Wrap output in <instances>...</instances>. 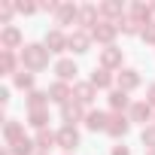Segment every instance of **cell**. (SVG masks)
I'll use <instances>...</instances> for the list:
<instances>
[{
  "label": "cell",
  "mask_w": 155,
  "mask_h": 155,
  "mask_svg": "<svg viewBox=\"0 0 155 155\" xmlns=\"http://www.w3.org/2000/svg\"><path fill=\"white\" fill-rule=\"evenodd\" d=\"M18 58H21V67H25L28 73H43V70L49 67L52 52H49L43 43H28V46L18 52Z\"/></svg>",
  "instance_id": "1"
},
{
  "label": "cell",
  "mask_w": 155,
  "mask_h": 155,
  "mask_svg": "<svg viewBox=\"0 0 155 155\" xmlns=\"http://www.w3.org/2000/svg\"><path fill=\"white\" fill-rule=\"evenodd\" d=\"M25 34L18 25H6V28H0V49L3 52H15V49H25Z\"/></svg>",
  "instance_id": "2"
},
{
  "label": "cell",
  "mask_w": 155,
  "mask_h": 155,
  "mask_svg": "<svg viewBox=\"0 0 155 155\" xmlns=\"http://www.w3.org/2000/svg\"><path fill=\"white\" fill-rule=\"evenodd\" d=\"M91 40H97V43H104V49L107 46H116V37H119V25L116 21H107V18H101L91 31Z\"/></svg>",
  "instance_id": "3"
},
{
  "label": "cell",
  "mask_w": 155,
  "mask_h": 155,
  "mask_svg": "<svg viewBox=\"0 0 155 155\" xmlns=\"http://www.w3.org/2000/svg\"><path fill=\"white\" fill-rule=\"evenodd\" d=\"M43 46H46L52 55L70 52V34H64L61 28H52V31H46V37H43Z\"/></svg>",
  "instance_id": "4"
},
{
  "label": "cell",
  "mask_w": 155,
  "mask_h": 155,
  "mask_svg": "<svg viewBox=\"0 0 155 155\" xmlns=\"http://www.w3.org/2000/svg\"><path fill=\"white\" fill-rule=\"evenodd\" d=\"M140 82H143V76H140V70H134V67H122V70L116 73V88H119V91H125V94L137 91V88H140Z\"/></svg>",
  "instance_id": "5"
},
{
  "label": "cell",
  "mask_w": 155,
  "mask_h": 155,
  "mask_svg": "<svg viewBox=\"0 0 155 155\" xmlns=\"http://www.w3.org/2000/svg\"><path fill=\"white\" fill-rule=\"evenodd\" d=\"M128 119H131V125H143V128H146V125L155 119V107L146 104V101H134L131 110H128Z\"/></svg>",
  "instance_id": "6"
},
{
  "label": "cell",
  "mask_w": 155,
  "mask_h": 155,
  "mask_svg": "<svg viewBox=\"0 0 155 155\" xmlns=\"http://www.w3.org/2000/svg\"><path fill=\"white\" fill-rule=\"evenodd\" d=\"M85 107L79 104V101H67L64 107H61V119H64V125H70V128H76L79 122H85Z\"/></svg>",
  "instance_id": "7"
},
{
  "label": "cell",
  "mask_w": 155,
  "mask_h": 155,
  "mask_svg": "<svg viewBox=\"0 0 155 155\" xmlns=\"http://www.w3.org/2000/svg\"><path fill=\"white\" fill-rule=\"evenodd\" d=\"M122 61H125V52H122L119 46H107V49H101L97 67H107V70H122Z\"/></svg>",
  "instance_id": "8"
},
{
  "label": "cell",
  "mask_w": 155,
  "mask_h": 155,
  "mask_svg": "<svg viewBox=\"0 0 155 155\" xmlns=\"http://www.w3.org/2000/svg\"><path fill=\"white\" fill-rule=\"evenodd\" d=\"M128 131H131V119H128V113H110V125H107V134H110L113 140H122Z\"/></svg>",
  "instance_id": "9"
},
{
  "label": "cell",
  "mask_w": 155,
  "mask_h": 155,
  "mask_svg": "<svg viewBox=\"0 0 155 155\" xmlns=\"http://www.w3.org/2000/svg\"><path fill=\"white\" fill-rule=\"evenodd\" d=\"M88 82H91L97 91H113V88H116V76H113V70H107V67H94L91 76H88Z\"/></svg>",
  "instance_id": "10"
},
{
  "label": "cell",
  "mask_w": 155,
  "mask_h": 155,
  "mask_svg": "<svg viewBox=\"0 0 155 155\" xmlns=\"http://www.w3.org/2000/svg\"><path fill=\"white\" fill-rule=\"evenodd\" d=\"M46 91H49V101H52V104H58V107H64L67 101H73V85H70V82L55 79V82H52Z\"/></svg>",
  "instance_id": "11"
},
{
  "label": "cell",
  "mask_w": 155,
  "mask_h": 155,
  "mask_svg": "<svg viewBox=\"0 0 155 155\" xmlns=\"http://www.w3.org/2000/svg\"><path fill=\"white\" fill-rule=\"evenodd\" d=\"M79 143H82V137H79L76 128H70V125L58 128V146H61L64 152H73V155H76V146H79Z\"/></svg>",
  "instance_id": "12"
},
{
  "label": "cell",
  "mask_w": 155,
  "mask_h": 155,
  "mask_svg": "<svg viewBox=\"0 0 155 155\" xmlns=\"http://www.w3.org/2000/svg\"><path fill=\"white\" fill-rule=\"evenodd\" d=\"M91 34L88 31H82V28H73V34H70V52L73 55H85L88 49H91Z\"/></svg>",
  "instance_id": "13"
},
{
  "label": "cell",
  "mask_w": 155,
  "mask_h": 155,
  "mask_svg": "<svg viewBox=\"0 0 155 155\" xmlns=\"http://www.w3.org/2000/svg\"><path fill=\"white\" fill-rule=\"evenodd\" d=\"M76 73H79V67H76L73 58H58L55 61V76H58L61 82H73L76 85Z\"/></svg>",
  "instance_id": "14"
},
{
  "label": "cell",
  "mask_w": 155,
  "mask_h": 155,
  "mask_svg": "<svg viewBox=\"0 0 155 155\" xmlns=\"http://www.w3.org/2000/svg\"><path fill=\"white\" fill-rule=\"evenodd\" d=\"M55 25L58 28H64V25H76V21H79V6H76V3H61L58 9H55Z\"/></svg>",
  "instance_id": "15"
},
{
  "label": "cell",
  "mask_w": 155,
  "mask_h": 155,
  "mask_svg": "<svg viewBox=\"0 0 155 155\" xmlns=\"http://www.w3.org/2000/svg\"><path fill=\"white\" fill-rule=\"evenodd\" d=\"M97 21H101V6L82 3V6H79V21H76V25H82V31H91Z\"/></svg>",
  "instance_id": "16"
},
{
  "label": "cell",
  "mask_w": 155,
  "mask_h": 155,
  "mask_svg": "<svg viewBox=\"0 0 155 155\" xmlns=\"http://www.w3.org/2000/svg\"><path fill=\"white\" fill-rule=\"evenodd\" d=\"M125 15H128V9H125V3H119V0H107V3H101V18L119 25Z\"/></svg>",
  "instance_id": "17"
},
{
  "label": "cell",
  "mask_w": 155,
  "mask_h": 155,
  "mask_svg": "<svg viewBox=\"0 0 155 155\" xmlns=\"http://www.w3.org/2000/svg\"><path fill=\"white\" fill-rule=\"evenodd\" d=\"M21 137H28V134H25V122H18V119H6V122H3V140H6V146L18 143Z\"/></svg>",
  "instance_id": "18"
},
{
  "label": "cell",
  "mask_w": 155,
  "mask_h": 155,
  "mask_svg": "<svg viewBox=\"0 0 155 155\" xmlns=\"http://www.w3.org/2000/svg\"><path fill=\"white\" fill-rule=\"evenodd\" d=\"M21 70V58L15 52H3L0 49V76H15Z\"/></svg>",
  "instance_id": "19"
},
{
  "label": "cell",
  "mask_w": 155,
  "mask_h": 155,
  "mask_svg": "<svg viewBox=\"0 0 155 155\" xmlns=\"http://www.w3.org/2000/svg\"><path fill=\"white\" fill-rule=\"evenodd\" d=\"M94 97H97V88H94L91 82H76V85H73V101H79L82 107H91Z\"/></svg>",
  "instance_id": "20"
},
{
  "label": "cell",
  "mask_w": 155,
  "mask_h": 155,
  "mask_svg": "<svg viewBox=\"0 0 155 155\" xmlns=\"http://www.w3.org/2000/svg\"><path fill=\"white\" fill-rule=\"evenodd\" d=\"M107 104H110V113H128L131 110V97L125 94V91H119V88H113L110 94H107Z\"/></svg>",
  "instance_id": "21"
},
{
  "label": "cell",
  "mask_w": 155,
  "mask_h": 155,
  "mask_svg": "<svg viewBox=\"0 0 155 155\" xmlns=\"http://www.w3.org/2000/svg\"><path fill=\"white\" fill-rule=\"evenodd\" d=\"M107 125H110V113H104V110H88V116H85V128L88 131H104L107 134Z\"/></svg>",
  "instance_id": "22"
},
{
  "label": "cell",
  "mask_w": 155,
  "mask_h": 155,
  "mask_svg": "<svg viewBox=\"0 0 155 155\" xmlns=\"http://www.w3.org/2000/svg\"><path fill=\"white\" fill-rule=\"evenodd\" d=\"M52 101H49V91H43V88H34V91H28L25 94V107L28 110H46Z\"/></svg>",
  "instance_id": "23"
},
{
  "label": "cell",
  "mask_w": 155,
  "mask_h": 155,
  "mask_svg": "<svg viewBox=\"0 0 155 155\" xmlns=\"http://www.w3.org/2000/svg\"><path fill=\"white\" fill-rule=\"evenodd\" d=\"M128 15H131L134 21H140L143 28H146L149 21H155V18H152V6H149V3H131V6H128Z\"/></svg>",
  "instance_id": "24"
},
{
  "label": "cell",
  "mask_w": 155,
  "mask_h": 155,
  "mask_svg": "<svg viewBox=\"0 0 155 155\" xmlns=\"http://www.w3.org/2000/svg\"><path fill=\"white\" fill-rule=\"evenodd\" d=\"M49 122H52V116H49V107H46V110H28V125H31V128H37V131H46V128H49Z\"/></svg>",
  "instance_id": "25"
},
{
  "label": "cell",
  "mask_w": 155,
  "mask_h": 155,
  "mask_svg": "<svg viewBox=\"0 0 155 155\" xmlns=\"http://www.w3.org/2000/svg\"><path fill=\"white\" fill-rule=\"evenodd\" d=\"M34 143H37V152H49L52 146H58V131H37V137H34Z\"/></svg>",
  "instance_id": "26"
},
{
  "label": "cell",
  "mask_w": 155,
  "mask_h": 155,
  "mask_svg": "<svg viewBox=\"0 0 155 155\" xmlns=\"http://www.w3.org/2000/svg\"><path fill=\"white\" fill-rule=\"evenodd\" d=\"M9 149V155H37V143L31 140V137H21L18 143H12V146H6Z\"/></svg>",
  "instance_id": "27"
},
{
  "label": "cell",
  "mask_w": 155,
  "mask_h": 155,
  "mask_svg": "<svg viewBox=\"0 0 155 155\" xmlns=\"http://www.w3.org/2000/svg\"><path fill=\"white\" fill-rule=\"evenodd\" d=\"M12 85H15L18 91H25V94H28V91H34V73H28V70L21 67V70L12 76Z\"/></svg>",
  "instance_id": "28"
},
{
  "label": "cell",
  "mask_w": 155,
  "mask_h": 155,
  "mask_svg": "<svg viewBox=\"0 0 155 155\" xmlns=\"http://www.w3.org/2000/svg\"><path fill=\"white\" fill-rule=\"evenodd\" d=\"M119 31H122V34H128V37H140V34H143V25H140V21H134L131 15H125V18L119 21Z\"/></svg>",
  "instance_id": "29"
},
{
  "label": "cell",
  "mask_w": 155,
  "mask_h": 155,
  "mask_svg": "<svg viewBox=\"0 0 155 155\" xmlns=\"http://www.w3.org/2000/svg\"><path fill=\"white\" fill-rule=\"evenodd\" d=\"M12 15H15V3H6V0H3V3H0V25H12Z\"/></svg>",
  "instance_id": "30"
},
{
  "label": "cell",
  "mask_w": 155,
  "mask_h": 155,
  "mask_svg": "<svg viewBox=\"0 0 155 155\" xmlns=\"http://www.w3.org/2000/svg\"><path fill=\"white\" fill-rule=\"evenodd\" d=\"M140 143H143L146 149H155V125H146V128L140 131Z\"/></svg>",
  "instance_id": "31"
},
{
  "label": "cell",
  "mask_w": 155,
  "mask_h": 155,
  "mask_svg": "<svg viewBox=\"0 0 155 155\" xmlns=\"http://www.w3.org/2000/svg\"><path fill=\"white\" fill-rule=\"evenodd\" d=\"M15 12H18V15H37V12H40V6H37V3H28V0H25V3H15Z\"/></svg>",
  "instance_id": "32"
},
{
  "label": "cell",
  "mask_w": 155,
  "mask_h": 155,
  "mask_svg": "<svg viewBox=\"0 0 155 155\" xmlns=\"http://www.w3.org/2000/svg\"><path fill=\"white\" fill-rule=\"evenodd\" d=\"M140 40H143V43H149V46H155V21H149V25L143 28V34H140Z\"/></svg>",
  "instance_id": "33"
},
{
  "label": "cell",
  "mask_w": 155,
  "mask_h": 155,
  "mask_svg": "<svg viewBox=\"0 0 155 155\" xmlns=\"http://www.w3.org/2000/svg\"><path fill=\"white\" fill-rule=\"evenodd\" d=\"M58 6H61V3H55V0H49V3H40V9H43V12H52V15H55Z\"/></svg>",
  "instance_id": "34"
},
{
  "label": "cell",
  "mask_w": 155,
  "mask_h": 155,
  "mask_svg": "<svg viewBox=\"0 0 155 155\" xmlns=\"http://www.w3.org/2000/svg\"><path fill=\"white\" fill-rule=\"evenodd\" d=\"M110 155H131V149H128V146H122V143H119V146H113V152H110Z\"/></svg>",
  "instance_id": "35"
},
{
  "label": "cell",
  "mask_w": 155,
  "mask_h": 155,
  "mask_svg": "<svg viewBox=\"0 0 155 155\" xmlns=\"http://www.w3.org/2000/svg\"><path fill=\"white\" fill-rule=\"evenodd\" d=\"M146 104H152V107H155V82L146 88Z\"/></svg>",
  "instance_id": "36"
},
{
  "label": "cell",
  "mask_w": 155,
  "mask_h": 155,
  "mask_svg": "<svg viewBox=\"0 0 155 155\" xmlns=\"http://www.w3.org/2000/svg\"><path fill=\"white\" fill-rule=\"evenodd\" d=\"M0 104H3V107L9 104V88H0Z\"/></svg>",
  "instance_id": "37"
},
{
  "label": "cell",
  "mask_w": 155,
  "mask_h": 155,
  "mask_svg": "<svg viewBox=\"0 0 155 155\" xmlns=\"http://www.w3.org/2000/svg\"><path fill=\"white\" fill-rule=\"evenodd\" d=\"M143 155H155V149H146V152H143Z\"/></svg>",
  "instance_id": "38"
},
{
  "label": "cell",
  "mask_w": 155,
  "mask_h": 155,
  "mask_svg": "<svg viewBox=\"0 0 155 155\" xmlns=\"http://www.w3.org/2000/svg\"><path fill=\"white\" fill-rule=\"evenodd\" d=\"M149 6H152V18H155V3H149Z\"/></svg>",
  "instance_id": "39"
},
{
  "label": "cell",
  "mask_w": 155,
  "mask_h": 155,
  "mask_svg": "<svg viewBox=\"0 0 155 155\" xmlns=\"http://www.w3.org/2000/svg\"><path fill=\"white\" fill-rule=\"evenodd\" d=\"M37 155H49V152H37Z\"/></svg>",
  "instance_id": "40"
},
{
  "label": "cell",
  "mask_w": 155,
  "mask_h": 155,
  "mask_svg": "<svg viewBox=\"0 0 155 155\" xmlns=\"http://www.w3.org/2000/svg\"><path fill=\"white\" fill-rule=\"evenodd\" d=\"M64 155H73V152H64Z\"/></svg>",
  "instance_id": "41"
}]
</instances>
